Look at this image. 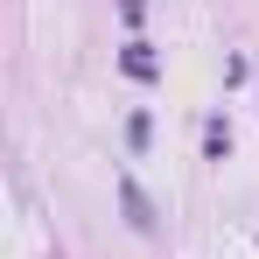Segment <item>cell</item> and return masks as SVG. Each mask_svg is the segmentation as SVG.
<instances>
[{
    "mask_svg": "<svg viewBox=\"0 0 259 259\" xmlns=\"http://www.w3.org/2000/svg\"><path fill=\"white\" fill-rule=\"evenodd\" d=\"M119 63H126V77H154V49H147V42H126Z\"/></svg>",
    "mask_w": 259,
    "mask_h": 259,
    "instance_id": "obj_2",
    "label": "cell"
},
{
    "mask_svg": "<svg viewBox=\"0 0 259 259\" xmlns=\"http://www.w3.org/2000/svg\"><path fill=\"white\" fill-rule=\"evenodd\" d=\"M119 203H126V224H133V231H154V203H147V189H140L133 175H119Z\"/></svg>",
    "mask_w": 259,
    "mask_h": 259,
    "instance_id": "obj_1",
    "label": "cell"
}]
</instances>
